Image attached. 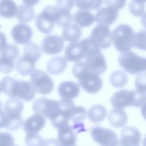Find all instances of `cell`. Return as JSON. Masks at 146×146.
<instances>
[{"label": "cell", "instance_id": "obj_18", "mask_svg": "<svg viewBox=\"0 0 146 146\" xmlns=\"http://www.w3.org/2000/svg\"><path fill=\"white\" fill-rule=\"evenodd\" d=\"M11 34L17 43L23 44L30 41L33 31L31 28L25 23H18L13 27Z\"/></svg>", "mask_w": 146, "mask_h": 146}, {"label": "cell", "instance_id": "obj_23", "mask_svg": "<svg viewBox=\"0 0 146 146\" xmlns=\"http://www.w3.org/2000/svg\"><path fill=\"white\" fill-rule=\"evenodd\" d=\"M53 15L55 23L62 27L70 25L73 19L70 10L55 6H53Z\"/></svg>", "mask_w": 146, "mask_h": 146}, {"label": "cell", "instance_id": "obj_11", "mask_svg": "<svg viewBox=\"0 0 146 146\" xmlns=\"http://www.w3.org/2000/svg\"><path fill=\"white\" fill-rule=\"evenodd\" d=\"M100 49H106L110 47L112 36L108 26L98 24L92 30L89 37Z\"/></svg>", "mask_w": 146, "mask_h": 146}, {"label": "cell", "instance_id": "obj_25", "mask_svg": "<svg viewBox=\"0 0 146 146\" xmlns=\"http://www.w3.org/2000/svg\"><path fill=\"white\" fill-rule=\"evenodd\" d=\"M23 109V104L22 101L17 98L9 99L4 105V111L10 117L21 116Z\"/></svg>", "mask_w": 146, "mask_h": 146}, {"label": "cell", "instance_id": "obj_30", "mask_svg": "<svg viewBox=\"0 0 146 146\" xmlns=\"http://www.w3.org/2000/svg\"><path fill=\"white\" fill-rule=\"evenodd\" d=\"M35 13L33 8L27 5H21L18 7L16 15L17 19L22 23H26L34 18Z\"/></svg>", "mask_w": 146, "mask_h": 146}, {"label": "cell", "instance_id": "obj_22", "mask_svg": "<svg viewBox=\"0 0 146 146\" xmlns=\"http://www.w3.org/2000/svg\"><path fill=\"white\" fill-rule=\"evenodd\" d=\"M108 121L115 128H121L128 121V116L126 112L121 108H115L109 113Z\"/></svg>", "mask_w": 146, "mask_h": 146}, {"label": "cell", "instance_id": "obj_36", "mask_svg": "<svg viewBox=\"0 0 146 146\" xmlns=\"http://www.w3.org/2000/svg\"><path fill=\"white\" fill-rule=\"evenodd\" d=\"M145 4L132 0L129 4V10L135 17L141 16L144 12Z\"/></svg>", "mask_w": 146, "mask_h": 146}, {"label": "cell", "instance_id": "obj_49", "mask_svg": "<svg viewBox=\"0 0 146 146\" xmlns=\"http://www.w3.org/2000/svg\"><path fill=\"white\" fill-rule=\"evenodd\" d=\"M143 144L144 145H146V136H145V137H144V140H143Z\"/></svg>", "mask_w": 146, "mask_h": 146}, {"label": "cell", "instance_id": "obj_42", "mask_svg": "<svg viewBox=\"0 0 146 146\" xmlns=\"http://www.w3.org/2000/svg\"><path fill=\"white\" fill-rule=\"evenodd\" d=\"M58 7L67 10H71L74 7V0H56Z\"/></svg>", "mask_w": 146, "mask_h": 146}, {"label": "cell", "instance_id": "obj_50", "mask_svg": "<svg viewBox=\"0 0 146 146\" xmlns=\"http://www.w3.org/2000/svg\"><path fill=\"white\" fill-rule=\"evenodd\" d=\"M2 111V103L0 101V112Z\"/></svg>", "mask_w": 146, "mask_h": 146}, {"label": "cell", "instance_id": "obj_34", "mask_svg": "<svg viewBox=\"0 0 146 146\" xmlns=\"http://www.w3.org/2000/svg\"><path fill=\"white\" fill-rule=\"evenodd\" d=\"M134 47L137 49L146 51V30L135 33Z\"/></svg>", "mask_w": 146, "mask_h": 146}, {"label": "cell", "instance_id": "obj_8", "mask_svg": "<svg viewBox=\"0 0 146 146\" xmlns=\"http://www.w3.org/2000/svg\"><path fill=\"white\" fill-rule=\"evenodd\" d=\"M31 82L36 91L42 95H47L53 90L54 83L51 77L44 71L35 70L30 75Z\"/></svg>", "mask_w": 146, "mask_h": 146}, {"label": "cell", "instance_id": "obj_39", "mask_svg": "<svg viewBox=\"0 0 146 146\" xmlns=\"http://www.w3.org/2000/svg\"><path fill=\"white\" fill-rule=\"evenodd\" d=\"M135 84L137 90L146 92V72L139 75L135 79Z\"/></svg>", "mask_w": 146, "mask_h": 146}, {"label": "cell", "instance_id": "obj_10", "mask_svg": "<svg viewBox=\"0 0 146 146\" xmlns=\"http://www.w3.org/2000/svg\"><path fill=\"white\" fill-rule=\"evenodd\" d=\"M90 133L94 140L100 145L112 146L119 144L117 135L111 129L96 126L90 129Z\"/></svg>", "mask_w": 146, "mask_h": 146}, {"label": "cell", "instance_id": "obj_26", "mask_svg": "<svg viewBox=\"0 0 146 146\" xmlns=\"http://www.w3.org/2000/svg\"><path fill=\"white\" fill-rule=\"evenodd\" d=\"M67 65L66 58L56 56L51 59L47 64V70L51 75H59L62 73Z\"/></svg>", "mask_w": 146, "mask_h": 146}, {"label": "cell", "instance_id": "obj_37", "mask_svg": "<svg viewBox=\"0 0 146 146\" xmlns=\"http://www.w3.org/2000/svg\"><path fill=\"white\" fill-rule=\"evenodd\" d=\"M25 141L29 145H43L45 144V141L38 133H27Z\"/></svg>", "mask_w": 146, "mask_h": 146}, {"label": "cell", "instance_id": "obj_1", "mask_svg": "<svg viewBox=\"0 0 146 146\" xmlns=\"http://www.w3.org/2000/svg\"><path fill=\"white\" fill-rule=\"evenodd\" d=\"M2 91L11 98H18L25 101L32 100L35 95L36 90L27 81L15 80L12 77H5L1 82Z\"/></svg>", "mask_w": 146, "mask_h": 146}, {"label": "cell", "instance_id": "obj_27", "mask_svg": "<svg viewBox=\"0 0 146 146\" xmlns=\"http://www.w3.org/2000/svg\"><path fill=\"white\" fill-rule=\"evenodd\" d=\"M18 7L13 0L0 1V16L6 18H12L16 16Z\"/></svg>", "mask_w": 146, "mask_h": 146}, {"label": "cell", "instance_id": "obj_15", "mask_svg": "<svg viewBox=\"0 0 146 146\" xmlns=\"http://www.w3.org/2000/svg\"><path fill=\"white\" fill-rule=\"evenodd\" d=\"M64 47L63 38L56 35H49L43 38L41 50L46 54L56 55L60 52Z\"/></svg>", "mask_w": 146, "mask_h": 146}, {"label": "cell", "instance_id": "obj_9", "mask_svg": "<svg viewBox=\"0 0 146 146\" xmlns=\"http://www.w3.org/2000/svg\"><path fill=\"white\" fill-rule=\"evenodd\" d=\"M88 50V39L85 38L68 44L64 50V56L68 61L79 62L85 58Z\"/></svg>", "mask_w": 146, "mask_h": 146}, {"label": "cell", "instance_id": "obj_19", "mask_svg": "<svg viewBox=\"0 0 146 146\" xmlns=\"http://www.w3.org/2000/svg\"><path fill=\"white\" fill-rule=\"evenodd\" d=\"M58 129V141L59 145L66 146L75 145L76 141L75 131L70 124L62 125Z\"/></svg>", "mask_w": 146, "mask_h": 146}, {"label": "cell", "instance_id": "obj_47", "mask_svg": "<svg viewBox=\"0 0 146 146\" xmlns=\"http://www.w3.org/2000/svg\"><path fill=\"white\" fill-rule=\"evenodd\" d=\"M141 113L143 117L146 120V102H145L141 107Z\"/></svg>", "mask_w": 146, "mask_h": 146}, {"label": "cell", "instance_id": "obj_16", "mask_svg": "<svg viewBox=\"0 0 146 146\" xmlns=\"http://www.w3.org/2000/svg\"><path fill=\"white\" fill-rule=\"evenodd\" d=\"M141 139V133L137 128L133 127H126L121 131L119 144L122 145H139Z\"/></svg>", "mask_w": 146, "mask_h": 146}, {"label": "cell", "instance_id": "obj_20", "mask_svg": "<svg viewBox=\"0 0 146 146\" xmlns=\"http://www.w3.org/2000/svg\"><path fill=\"white\" fill-rule=\"evenodd\" d=\"M46 121L43 115L35 113L24 121L23 128L27 133H38L44 127Z\"/></svg>", "mask_w": 146, "mask_h": 146}, {"label": "cell", "instance_id": "obj_5", "mask_svg": "<svg viewBox=\"0 0 146 146\" xmlns=\"http://www.w3.org/2000/svg\"><path fill=\"white\" fill-rule=\"evenodd\" d=\"M120 66L132 75L146 72V58L139 56L133 51L122 52L118 58Z\"/></svg>", "mask_w": 146, "mask_h": 146}, {"label": "cell", "instance_id": "obj_21", "mask_svg": "<svg viewBox=\"0 0 146 146\" xmlns=\"http://www.w3.org/2000/svg\"><path fill=\"white\" fill-rule=\"evenodd\" d=\"M58 91L62 99L72 100L78 96L80 87L74 82L64 81L59 84Z\"/></svg>", "mask_w": 146, "mask_h": 146}, {"label": "cell", "instance_id": "obj_28", "mask_svg": "<svg viewBox=\"0 0 146 146\" xmlns=\"http://www.w3.org/2000/svg\"><path fill=\"white\" fill-rule=\"evenodd\" d=\"M82 35L80 27L75 23L70 24L64 27L62 38L67 42H74L78 41Z\"/></svg>", "mask_w": 146, "mask_h": 146}, {"label": "cell", "instance_id": "obj_13", "mask_svg": "<svg viewBox=\"0 0 146 146\" xmlns=\"http://www.w3.org/2000/svg\"><path fill=\"white\" fill-rule=\"evenodd\" d=\"M54 18L53 15V6H49L45 7L35 18V25L37 29L42 33H51L54 26Z\"/></svg>", "mask_w": 146, "mask_h": 146}, {"label": "cell", "instance_id": "obj_46", "mask_svg": "<svg viewBox=\"0 0 146 146\" xmlns=\"http://www.w3.org/2000/svg\"><path fill=\"white\" fill-rule=\"evenodd\" d=\"M140 21H141V25L146 29V12L144 13L141 15Z\"/></svg>", "mask_w": 146, "mask_h": 146}, {"label": "cell", "instance_id": "obj_38", "mask_svg": "<svg viewBox=\"0 0 146 146\" xmlns=\"http://www.w3.org/2000/svg\"><path fill=\"white\" fill-rule=\"evenodd\" d=\"M14 66V62H12L0 57V72L2 73H10L13 71Z\"/></svg>", "mask_w": 146, "mask_h": 146}, {"label": "cell", "instance_id": "obj_51", "mask_svg": "<svg viewBox=\"0 0 146 146\" xmlns=\"http://www.w3.org/2000/svg\"><path fill=\"white\" fill-rule=\"evenodd\" d=\"M1 91H2V89H1V84H0V94H1Z\"/></svg>", "mask_w": 146, "mask_h": 146}, {"label": "cell", "instance_id": "obj_12", "mask_svg": "<svg viewBox=\"0 0 146 146\" xmlns=\"http://www.w3.org/2000/svg\"><path fill=\"white\" fill-rule=\"evenodd\" d=\"M60 112L58 115L52 120V125L56 128H59L62 125L70 124V120L72 112L75 106L72 100L63 99L59 101Z\"/></svg>", "mask_w": 146, "mask_h": 146}, {"label": "cell", "instance_id": "obj_2", "mask_svg": "<svg viewBox=\"0 0 146 146\" xmlns=\"http://www.w3.org/2000/svg\"><path fill=\"white\" fill-rule=\"evenodd\" d=\"M72 74L80 87L88 93L95 94L102 87V79L98 74L89 71L85 62H77L72 68Z\"/></svg>", "mask_w": 146, "mask_h": 146}, {"label": "cell", "instance_id": "obj_35", "mask_svg": "<svg viewBox=\"0 0 146 146\" xmlns=\"http://www.w3.org/2000/svg\"><path fill=\"white\" fill-rule=\"evenodd\" d=\"M23 124V119L21 115L16 117H10L7 115V120L5 127L7 130L13 131L18 129Z\"/></svg>", "mask_w": 146, "mask_h": 146}, {"label": "cell", "instance_id": "obj_33", "mask_svg": "<svg viewBox=\"0 0 146 146\" xmlns=\"http://www.w3.org/2000/svg\"><path fill=\"white\" fill-rule=\"evenodd\" d=\"M76 6L86 10H95L100 8L103 0H74Z\"/></svg>", "mask_w": 146, "mask_h": 146}, {"label": "cell", "instance_id": "obj_41", "mask_svg": "<svg viewBox=\"0 0 146 146\" xmlns=\"http://www.w3.org/2000/svg\"><path fill=\"white\" fill-rule=\"evenodd\" d=\"M104 3L108 6H113L121 9L126 3V0H103Z\"/></svg>", "mask_w": 146, "mask_h": 146}, {"label": "cell", "instance_id": "obj_44", "mask_svg": "<svg viewBox=\"0 0 146 146\" xmlns=\"http://www.w3.org/2000/svg\"><path fill=\"white\" fill-rule=\"evenodd\" d=\"M7 44V39L5 34L0 32V51L2 50Z\"/></svg>", "mask_w": 146, "mask_h": 146}, {"label": "cell", "instance_id": "obj_45", "mask_svg": "<svg viewBox=\"0 0 146 146\" xmlns=\"http://www.w3.org/2000/svg\"><path fill=\"white\" fill-rule=\"evenodd\" d=\"M24 4L28 6H33L39 2L40 0H22Z\"/></svg>", "mask_w": 146, "mask_h": 146}, {"label": "cell", "instance_id": "obj_32", "mask_svg": "<svg viewBox=\"0 0 146 146\" xmlns=\"http://www.w3.org/2000/svg\"><path fill=\"white\" fill-rule=\"evenodd\" d=\"M110 81L112 86L116 88H121L127 83L128 76L125 72L121 70H116L110 77Z\"/></svg>", "mask_w": 146, "mask_h": 146}, {"label": "cell", "instance_id": "obj_43", "mask_svg": "<svg viewBox=\"0 0 146 146\" xmlns=\"http://www.w3.org/2000/svg\"><path fill=\"white\" fill-rule=\"evenodd\" d=\"M7 120V115L5 111H1L0 112V129L5 126Z\"/></svg>", "mask_w": 146, "mask_h": 146}, {"label": "cell", "instance_id": "obj_24", "mask_svg": "<svg viewBox=\"0 0 146 146\" xmlns=\"http://www.w3.org/2000/svg\"><path fill=\"white\" fill-rule=\"evenodd\" d=\"M73 20L75 24L81 27L90 26L95 21L94 14L86 10H80L75 13Z\"/></svg>", "mask_w": 146, "mask_h": 146}, {"label": "cell", "instance_id": "obj_48", "mask_svg": "<svg viewBox=\"0 0 146 146\" xmlns=\"http://www.w3.org/2000/svg\"><path fill=\"white\" fill-rule=\"evenodd\" d=\"M137 2H141V3H145L146 2V0H135Z\"/></svg>", "mask_w": 146, "mask_h": 146}, {"label": "cell", "instance_id": "obj_3", "mask_svg": "<svg viewBox=\"0 0 146 146\" xmlns=\"http://www.w3.org/2000/svg\"><path fill=\"white\" fill-rule=\"evenodd\" d=\"M146 102V92L135 90H121L113 94L111 104L114 108H124L126 107H141Z\"/></svg>", "mask_w": 146, "mask_h": 146}, {"label": "cell", "instance_id": "obj_4", "mask_svg": "<svg viewBox=\"0 0 146 146\" xmlns=\"http://www.w3.org/2000/svg\"><path fill=\"white\" fill-rule=\"evenodd\" d=\"M134 32L132 28L125 24L117 26L112 31V40L115 48L120 52L129 51L134 47Z\"/></svg>", "mask_w": 146, "mask_h": 146}, {"label": "cell", "instance_id": "obj_7", "mask_svg": "<svg viewBox=\"0 0 146 146\" xmlns=\"http://www.w3.org/2000/svg\"><path fill=\"white\" fill-rule=\"evenodd\" d=\"M33 110L35 113L42 115L52 120L59 113L60 105L59 102L55 100L40 98L34 102Z\"/></svg>", "mask_w": 146, "mask_h": 146}, {"label": "cell", "instance_id": "obj_6", "mask_svg": "<svg viewBox=\"0 0 146 146\" xmlns=\"http://www.w3.org/2000/svg\"><path fill=\"white\" fill-rule=\"evenodd\" d=\"M40 54L34 48H24L23 54L15 63L17 72L22 76L31 74L35 68L36 62L40 57Z\"/></svg>", "mask_w": 146, "mask_h": 146}, {"label": "cell", "instance_id": "obj_14", "mask_svg": "<svg viewBox=\"0 0 146 146\" xmlns=\"http://www.w3.org/2000/svg\"><path fill=\"white\" fill-rule=\"evenodd\" d=\"M85 63L89 71L96 74H103L107 66L103 54L100 51L90 53L85 56Z\"/></svg>", "mask_w": 146, "mask_h": 146}, {"label": "cell", "instance_id": "obj_17", "mask_svg": "<svg viewBox=\"0 0 146 146\" xmlns=\"http://www.w3.org/2000/svg\"><path fill=\"white\" fill-rule=\"evenodd\" d=\"M118 9L113 6H108L101 8L95 15V22L98 24L110 26L117 19L119 11Z\"/></svg>", "mask_w": 146, "mask_h": 146}, {"label": "cell", "instance_id": "obj_40", "mask_svg": "<svg viewBox=\"0 0 146 146\" xmlns=\"http://www.w3.org/2000/svg\"><path fill=\"white\" fill-rule=\"evenodd\" d=\"M14 140L11 134L0 132V145H14Z\"/></svg>", "mask_w": 146, "mask_h": 146}, {"label": "cell", "instance_id": "obj_31", "mask_svg": "<svg viewBox=\"0 0 146 146\" xmlns=\"http://www.w3.org/2000/svg\"><path fill=\"white\" fill-rule=\"evenodd\" d=\"M0 51L1 58L12 62H14L19 55L18 47L13 43L7 44Z\"/></svg>", "mask_w": 146, "mask_h": 146}, {"label": "cell", "instance_id": "obj_29", "mask_svg": "<svg viewBox=\"0 0 146 146\" xmlns=\"http://www.w3.org/2000/svg\"><path fill=\"white\" fill-rule=\"evenodd\" d=\"M89 119L95 123L102 121L106 117L107 112L106 108L102 105L96 104L91 107L88 111Z\"/></svg>", "mask_w": 146, "mask_h": 146}]
</instances>
